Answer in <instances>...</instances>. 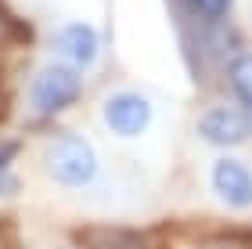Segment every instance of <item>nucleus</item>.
Listing matches in <instances>:
<instances>
[{
	"instance_id": "obj_13",
	"label": "nucleus",
	"mask_w": 252,
	"mask_h": 249,
	"mask_svg": "<svg viewBox=\"0 0 252 249\" xmlns=\"http://www.w3.org/2000/svg\"><path fill=\"white\" fill-rule=\"evenodd\" d=\"M7 116V87H4V80H0V119Z\"/></svg>"
},
{
	"instance_id": "obj_1",
	"label": "nucleus",
	"mask_w": 252,
	"mask_h": 249,
	"mask_svg": "<svg viewBox=\"0 0 252 249\" xmlns=\"http://www.w3.org/2000/svg\"><path fill=\"white\" fill-rule=\"evenodd\" d=\"M43 163H47V174L65 188H83L97 177V155L94 148L72 130H58L43 148Z\"/></svg>"
},
{
	"instance_id": "obj_5",
	"label": "nucleus",
	"mask_w": 252,
	"mask_h": 249,
	"mask_svg": "<svg viewBox=\"0 0 252 249\" xmlns=\"http://www.w3.org/2000/svg\"><path fill=\"white\" fill-rule=\"evenodd\" d=\"M51 47L62 62L76 65V69H87V65H94L97 51H101V33L94 26H87V22H68V26H62L51 36Z\"/></svg>"
},
{
	"instance_id": "obj_14",
	"label": "nucleus",
	"mask_w": 252,
	"mask_h": 249,
	"mask_svg": "<svg viewBox=\"0 0 252 249\" xmlns=\"http://www.w3.org/2000/svg\"><path fill=\"white\" fill-rule=\"evenodd\" d=\"M0 249H4V239H0Z\"/></svg>"
},
{
	"instance_id": "obj_6",
	"label": "nucleus",
	"mask_w": 252,
	"mask_h": 249,
	"mask_svg": "<svg viewBox=\"0 0 252 249\" xmlns=\"http://www.w3.org/2000/svg\"><path fill=\"white\" fill-rule=\"evenodd\" d=\"M213 188L227 206L249 210L252 206V170L238 159H220L213 166Z\"/></svg>"
},
{
	"instance_id": "obj_10",
	"label": "nucleus",
	"mask_w": 252,
	"mask_h": 249,
	"mask_svg": "<svg viewBox=\"0 0 252 249\" xmlns=\"http://www.w3.org/2000/svg\"><path fill=\"white\" fill-rule=\"evenodd\" d=\"M29 40H32V29L15 15V11H7L4 4H0V58L11 54L18 43H29Z\"/></svg>"
},
{
	"instance_id": "obj_2",
	"label": "nucleus",
	"mask_w": 252,
	"mask_h": 249,
	"mask_svg": "<svg viewBox=\"0 0 252 249\" xmlns=\"http://www.w3.org/2000/svg\"><path fill=\"white\" fill-rule=\"evenodd\" d=\"M83 94V76L68 62H51L32 76L29 83V101L40 116H58L68 105H76Z\"/></svg>"
},
{
	"instance_id": "obj_9",
	"label": "nucleus",
	"mask_w": 252,
	"mask_h": 249,
	"mask_svg": "<svg viewBox=\"0 0 252 249\" xmlns=\"http://www.w3.org/2000/svg\"><path fill=\"white\" fill-rule=\"evenodd\" d=\"M180 7L198 26H223L234 11V0H180Z\"/></svg>"
},
{
	"instance_id": "obj_12",
	"label": "nucleus",
	"mask_w": 252,
	"mask_h": 249,
	"mask_svg": "<svg viewBox=\"0 0 252 249\" xmlns=\"http://www.w3.org/2000/svg\"><path fill=\"white\" fill-rule=\"evenodd\" d=\"M15 191H18V180L7 170H0V195H15Z\"/></svg>"
},
{
	"instance_id": "obj_3",
	"label": "nucleus",
	"mask_w": 252,
	"mask_h": 249,
	"mask_svg": "<svg viewBox=\"0 0 252 249\" xmlns=\"http://www.w3.org/2000/svg\"><path fill=\"white\" fill-rule=\"evenodd\" d=\"M194 130H198L202 141L220 144V148H231V144H242L249 134H252V119H249V112H242V108L213 105V108H205L202 116H198Z\"/></svg>"
},
{
	"instance_id": "obj_7",
	"label": "nucleus",
	"mask_w": 252,
	"mask_h": 249,
	"mask_svg": "<svg viewBox=\"0 0 252 249\" xmlns=\"http://www.w3.org/2000/svg\"><path fill=\"white\" fill-rule=\"evenodd\" d=\"M76 242L83 249H148V235L123 224H90L76 231Z\"/></svg>"
},
{
	"instance_id": "obj_11",
	"label": "nucleus",
	"mask_w": 252,
	"mask_h": 249,
	"mask_svg": "<svg viewBox=\"0 0 252 249\" xmlns=\"http://www.w3.org/2000/svg\"><path fill=\"white\" fill-rule=\"evenodd\" d=\"M18 155V141H0V170H7Z\"/></svg>"
},
{
	"instance_id": "obj_8",
	"label": "nucleus",
	"mask_w": 252,
	"mask_h": 249,
	"mask_svg": "<svg viewBox=\"0 0 252 249\" xmlns=\"http://www.w3.org/2000/svg\"><path fill=\"white\" fill-rule=\"evenodd\" d=\"M227 83H231L234 98L252 112V51H234L227 58Z\"/></svg>"
},
{
	"instance_id": "obj_4",
	"label": "nucleus",
	"mask_w": 252,
	"mask_h": 249,
	"mask_svg": "<svg viewBox=\"0 0 252 249\" xmlns=\"http://www.w3.org/2000/svg\"><path fill=\"white\" fill-rule=\"evenodd\" d=\"M105 127L119 138H137L152 127V101L137 90H119L105 101Z\"/></svg>"
}]
</instances>
